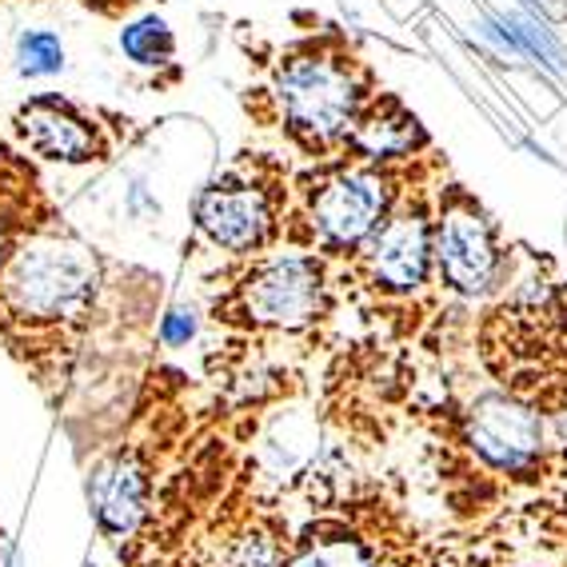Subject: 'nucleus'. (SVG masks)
<instances>
[{"label":"nucleus","mask_w":567,"mask_h":567,"mask_svg":"<svg viewBox=\"0 0 567 567\" xmlns=\"http://www.w3.org/2000/svg\"><path fill=\"white\" fill-rule=\"evenodd\" d=\"M101 284L104 264L81 236L37 224L0 268V312L24 332H56L92 316Z\"/></svg>","instance_id":"obj_1"},{"label":"nucleus","mask_w":567,"mask_h":567,"mask_svg":"<svg viewBox=\"0 0 567 567\" xmlns=\"http://www.w3.org/2000/svg\"><path fill=\"white\" fill-rule=\"evenodd\" d=\"M280 121L308 156L340 153L372 101V81L352 52L336 41L288 49L272 72Z\"/></svg>","instance_id":"obj_2"},{"label":"nucleus","mask_w":567,"mask_h":567,"mask_svg":"<svg viewBox=\"0 0 567 567\" xmlns=\"http://www.w3.org/2000/svg\"><path fill=\"white\" fill-rule=\"evenodd\" d=\"M400 176L392 168L372 164H332L316 176L305 193V244L308 252L324 256H360L375 228L400 200Z\"/></svg>","instance_id":"obj_3"},{"label":"nucleus","mask_w":567,"mask_h":567,"mask_svg":"<svg viewBox=\"0 0 567 567\" xmlns=\"http://www.w3.org/2000/svg\"><path fill=\"white\" fill-rule=\"evenodd\" d=\"M196 233L213 244L216 252L256 256L272 248L284 220L280 181L268 176L260 164L228 168L213 176L196 196Z\"/></svg>","instance_id":"obj_4"},{"label":"nucleus","mask_w":567,"mask_h":567,"mask_svg":"<svg viewBox=\"0 0 567 567\" xmlns=\"http://www.w3.org/2000/svg\"><path fill=\"white\" fill-rule=\"evenodd\" d=\"M244 324L268 332H305L328 312V268L316 252H276L252 264L233 292Z\"/></svg>","instance_id":"obj_5"},{"label":"nucleus","mask_w":567,"mask_h":567,"mask_svg":"<svg viewBox=\"0 0 567 567\" xmlns=\"http://www.w3.org/2000/svg\"><path fill=\"white\" fill-rule=\"evenodd\" d=\"M432 256H436L440 284L464 300L487 296L504 276L496 220L464 188H447L440 196L432 213Z\"/></svg>","instance_id":"obj_6"},{"label":"nucleus","mask_w":567,"mask_h":567,"mask_svg":"<svg viewBox=\"0 0 567 567\" xmlns=\"http://www.w3.org/2000/svg\"><path fill=\"white\" fill-rule=\"evenodd\" d=\"M432 204L424 196L400 193L388 220L375 228L372 240L360 248V264L375 292L408 300L432 284L436 256H432Z\"/></svg>","instance_id":"obj_7"},{"label":"nucleus","mask_w":567,"mask_h":567,"mask_svg":"<svg viewBox=\"0 0 567 567\" xmlns=\"http://www.w3.org/2000/svg\"><path fill=\"white\" fill-rule=\"evenodd\" d=\"M464 440L492 472L527 480L544 467L547 424L536 404H527L519 395L484 392L464 412Z\"/></svg>","instance_id":"obj_8"},{"label":"nucleus","mask_w":567,"mask_h":567,"mask_svg":"<svg viewBox=\"0 0 567 567\" xmlns=\"http://www.w3.org/2000/svg\"><path fill=\"white\" fill-rule=\"evenodd\" d=\"M17 136L24 153L64 168H89L109 156V136L89 112L64 96H32L17 109Z\"/></svg>","instance_id":"obj_9"},{"label":"nucleus","mask_w":567,"mask_h":567,"mask_svg":"<svg viewBox=\"0 0 567 567\" xmlns=\"http://www.w3.org/2000/svg\"><path fill=\"white\" fill-rule=\"evenodd\" d=\"M153 499V467L136 447H116L89 472V507L101 536L124 544L141 532Z\"/></svg>","instance_id":"obj_10"},{"label":"nucleus","mask_w":567,"mask_h":567,"mask_svg":"<svg viewBox=\"0 0 567 567\" xmlns=\"http://www.w3.org/2000/svg\"><path fill=\"white\" fill-rule=\"evenodd\" d=\"M427 148V128L400 96H372L364 116L355 121L344 153L372 168H395L408 164Z\"/></svg>","instance_id":"obj_11"},{"label":"nucleus","mask_w":567,"mask_h":567,"mask_svg":"<svg viewBox=\"0 0 567 567\" xmlns=\"http://www.w3.org/2000/svg\"><path fill=\"white\" fill-rule=\"evenodd\" d=\"M284 567H380L375 564L372 539H364L355 527L340 519H320L288 547Z\"/></svg>","instance_id":"obj_12"},{"label":"nucleus","mask_w":567,"mask_h":567,"mask_svg":"<svg viewBox=\"0 0 567 567\" xmlns=\"http://www.w3.org/2000/svg\"><path fill=\"white\" fill-rule=\"evenodd\" d=\"M487 17L504 29V37L512 41V49L519 52V61L524 64H536L544 69L551 81H567V44L551 21L536 17V12H524V9H487Z\"/></svg>","instance_id":"obj_13"},{"label":"nucleus","mask_w":567,"mask_h":567,"mask_svg":"<svg viewBox=\"0 0 567 567\" xmlns=\"http://www.w3.org/2000/svg\"><path fill=\"white\" fill-rule=\"evenodd\" d=\"M116 44H121L124 61L141 72H161L176 61V32L161 12H141V17L124 21Z\"/></svg>","instance_id":"obj_14"},{"label":"nucleus","mask_w":567,"mask_h":567,"mask_svg":"<svg viewBox=\"0 0 567 567\" xmlns=\"http://www.w3.org/2000/svg\"><path fill=\"white\" fill-rule=\"evenodd\" d=\"M12 69L24 81H52L69 69V49L61 32L52 29H21L12 41Z\"/></svg>","instance_id":"obj_15"},{"label":"nucleus","mask_w":567,"mask_h":567,"mask_svg":"<svg viewBox=\"0 0 567 567\" xmlns=\"http://www.w3.org/2000/svg\"><path fill=\"white\" fill-rule=\"evenodd\" d=\"M284 564H288V539L272 524H248L224 544L216 567H284Z\"/></svg>","instance_id":"obj_16"},{"label":"nucleus","mask_w":567,"mask_h":567,"mask_svg":"<svg viewBox=\"0 0 567 567\" xmlns=\"http://www.w3.org/2000/svg\"><path fill=\"white\" fill-rule=\"evenodd\" d=\"M156 336H161L164 348H188L200 336V312L193 305H168L161 316V324H156Z\"/></svg>","instance_id":"obj_17"},{"label":"nucleus","mask_w":567,"mask_h":567,"mask_svg":"<svg viewBox=\"0 0 567 567\" xmlns=\"http://www.w3.org/2000/svg\"><path fill=\"white\" fill-rule=\"evenodd\" d=\"M21 233H24L21 213H17L9 200H0V268H4V260L12 256V248H17V240H21Z\"/></svg>","instance_id":"obj_18"},{"label":"nucleus","mask_w":567,"mask_h":567,"mask_svg":"<svg viewBox=\"0 0 567 567\" xmlns=\"http://www.w3.org/2000/svg\"><path fill=\"white\" fill-rule=\"evenodd\" d=\"M512 4L524 12H536V17H544V21H551V17L564 12V0H512Z\"/></svg>","instance_id":"obj_19"},{"label":"nucleus","mask_w":567,"mask_h":567,"mask_svg":"<svg viewBox=\"0 0 567 567\" xmlns=\"http://www.w3.org/2000/svg\"><path fill=\"white\" fill-rule=\"evenodd\" d=\"M144 208H153V213H156V200L144 193V184L136 181V184H132V193H128V213H144Z\"/></svg>","instance_id":"obj_20"},{"label":"nucleus","mask_w":567,"mask_h":567,"mask_svg":"<svg viewBox=\"0 0 567 567\" xmlns=\"http://www.w3.org/2000/svg\"><path fill=\"white\" fill-rule=\"evenodd\" d=\"M89 9H96V12H116L124 4V0H84Z\"/></svg>","instance_id":"obj_21"},{"label":"nucleus","mask_w":567,"mask_h":567,"mask_svg":"<svg viewBox=\"0 0 567 567\" xmlns=\"http://www.w3.org/2000/svg\"><path fill=\"white\" fill-rule=\"evenodd\" d=\"M9 567H24V559H21V551H17V547H9Z\"/></svg>","instance_id":"obj_22"}]
</instances>
